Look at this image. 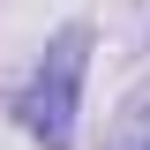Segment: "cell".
<instances>
[{
	"mask_svg": "<svg viewBox=\"0 0 150 150\" xmlns=\"http://www.w3.org/2000/svg\"><path fill=\"white\" fill-rule=\"evenodd\" d=\"M112 150H150V112H135V120H128V128H120V135H112Z\"/></svg>",
	"mask_w": 150,
	"mask_h": 150,
	"instance_id": "cell-2",
	"label": "cell"
},
{
	"mask_svg": "<svg viewBox=\"0 0 150 150\" xmlns=\"http://www.w3.org/2000/svg\"><path fill=\"white\" fill-rule=\"evenodd\" d=\"M83 45H90L83 30H60V38H53V53H45V68H38V75H30V90H23V128H30L45 150H68V135H75Z\"/></svg>",
	"mask_w": 150,
	"mask_h": 150,
	"instance_id": "cell-1",
	"label": "cell"
}]
</instances>
